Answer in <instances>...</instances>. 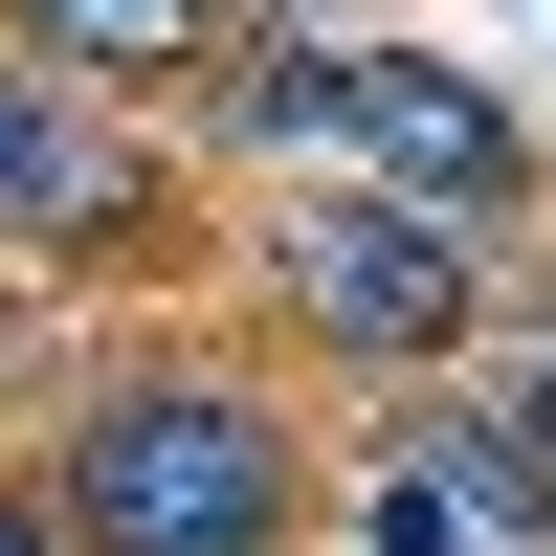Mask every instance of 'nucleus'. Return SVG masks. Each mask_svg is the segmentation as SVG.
Returning <instances> with one entry per match:
<instances>
[{"mask_svg": "<svg viewBox=\"0 0 556 556\" xmlns=\"http://www.w3.org/2000/svg\"><path fill=\"white\" fill-rule=\"evenodd\" d=\"M0 267H178V178H156V134L45 89V112L0 134Z\"/></svg>", "mask_w": 556, "mask_h": 556, "instance_id": "nucleus-4", "label": "nucleus"}, {"mask_svg": "<svg viewBox=\"0 0 556 556\" xmlns=\"http://www.w3.org/2000/svg\"><path fill=\"white\" fill-rule=\"evenodd\" d=\"M223 23H245V0H0V67L67 89V112H178V89L223 67Z\"/></svg>", "mask_w": 556, "mask_h": 556, "instance_id": "nucleus-5", "label": "nucleus"}, {"mask_svg": "<svg viewBox=\"0 0 556 556\" xmlns=\"http://www.w3.org/2000/svg\"><path fill=\"white\" fill-rule=\"evenodd\" d=\"M334 67H356V45H290V23H223V67H201V112L245 134V156L290 178V201H312V178H334Z\"/></svg>", "mask_w": 556, "mask_h": 556, "instance_id": "nucleus-7", "label": "nucleus"}, {"mask_svg": "<svg viewBox=\"0 0 556 556\" xmlns=\"http://www.w3.org/2000/svg\"><path fill=\"white\" fill-rule=\"evenodd\" d=\"M490 401H513V424H534V468H556V334H534V356H513Z\"/></svg>", "mask_w": 556, "mask_h": 556, "instance_id": "nucleus-8", "label": "nucleus"}, {"mask_svg": "<svg viewBox=\"0 0 556 556\" xmlns=\"http://www.w3.org/2000/svg\"><path fill=\"white\" fill-rule=\"evenodd\" d=\"M334 468H312L290 379L267 356H89L67 424H45V534L67 556H312Z\"/></svg>", "mask_w": 556, "mask_h": 556, "instance_id": "nucleus-1", "label": "nucleus"}, {"mask_svg": "<svg viewBox=\"0 0 556 556\" xmlns=\"http://www.w3.org/2000/svg\"><path fill=\"white\" fill-rule=\"evenodd\" d=\"M267 312H290L312 356H356V379H468L490 312H513V245H445V223L356 201V178H312V201H267Z\"/></svg>", "mask_w": 556, "mask_h": 556, "instance_id": "nucleus-2", "label": "nucleus"}, {"mask_svg": "<svg viewBox=\"0 0 556 556\" xmlns=\"http://www.w3.org/2000/svg\"><path fill=\"white\" fill-rule=\"evenodd\" d=\"M0 556H67V534H45V490H23V468H0Z\"/></svg>", "mask_w": 556, "mask_h": 556, "instance_id": "nucleus-9", "label": "nucleus"}, {"mask_svg": "<svg viewBox=\"0 0 556 556\" xmlns=\"http://www.w3.org/2000/svg\"><path fill=\"white\" fill-rule=\"evenodd\" d=\"M334 178L356 201H401V223H445V245H534V134H513V89L468 67V45H356L334 67Z\"/></svg>", "mask_w": 556, "mask_h": 556, "instance_id": "nucleus-3", "label": "nucleus"}, {"mask_svg": "<svg viewBox=\"0 0 556 556\" xmlns=\"http://www.w3.org/2000/svg\"><path fill=\"white\" fill-rule=\"evenodd\" d=\"M401 490H424L445 534H513V556H556V468H534V424L490 379H424V424H401Z\"/></svg>", "mask_w": 556, "mask_h": 556, "instance_id": "nucleus-6", "label": "nucleus"}]
</instances>
